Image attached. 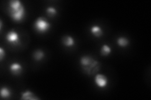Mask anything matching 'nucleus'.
I'll list each match as a JSON object with an SVG mask.
<instances>
[{
	"label": "nucleus",
	"instance_id": "14",
	"mask_svg": "<svg viewBox=\"0 0 151 100\" xmlns=\"http://www.w3.org/2000/svg\"><path fill=\"white\" fill-rule=\"evenodd\" d=\"M46 11H47V13L48 14L49 16H55L57 14V13H58L57 9L52 6H50L47 8L46 9Z\"/></svg>",
	"mask_w": 151,
	"mask_h": 100
},
{
	"label": "nucleus",
	"instance_id": "7",
	"mask_svg": "<svg viewBox=\"0 0 151 100\" xmlns=\"http://www.w3.org/2000/svg\"><path fill=\"white\" fill-rule=\"evenodd\" d=\"M21 99H31V100H39V98L32 91L27 90L22 94Z\"/></svg>",
	"mask_w": 151,
	"mask_h": 100
},
{
	"label": "nucleus",
	"instance_id": "13",
	"mask_svg": "<svg viewBox=\"0 0 151 100\" xmlns=\"http://www.w3.org/2000/svg\"><path fill=\"white\" fill-rule=\"evenodd\" d=\"M11 96L10 89L7 87H3L1 89V96L3 98H7Z\"/></svg>",
	"mask_w": 151,
	"mask_h": 100
},
{
	"label": "nucleus",
	"instance_id": "5",
	"mask_svg": "<svg viewBox=\"0 0 151 100\" xmlns=\"http://www.w3.org/2000/svg\"><path fill=\"white\" fill-rule=\"evenodd\" d=\"M94 82H95L97 87L103 88L106 87L108 84V78L104 74H98L94 77Z\"/></svg>",
	"mask_w": 151,
	"mask_h": 100
},
{
	"label": "nucleus",
	"instance_id": "15",
	"mask_svg": "<svg viewBox=\"0 0 151 100\" xmlns=\"http://www.w3.org/2000/svg\"><path fill=\"white\" fill-rule=\"evenodd\" d=\"M4 56H5V52L2 48H0V60H2Z\"/></svg>",
	"mask_w": 151,
	"mask_h": 100
},
{
	"label": "nucleus",
	"instance_id": "6",
	"mask_svg": "<svg viewBox=\"0 0 151 100\" xmlns=\"http://www.w3.org/2000/svg\"><path fill=\"white\" fill-rule=\"evenodd\" d=\"M9 70L12 74L15 75L20 74L22 72L23 68L22 66L18 63H13L9 66Z\"/></svg>",
	"mask_w": 151,
	"mask_h": 100
},
{
	"label": "nucleus",
	"instance_id": "10",
	"mask_svg": "<svg viewBox=\"0 0 151 100\" xmlns=\"http://www.w3.org/2000/svg\"><path fill=\"white\" fill-rule=\"evenodd\" d=\"M45 56V54L43 51L40 50H37L34 52V54H33V56H34V58L36 61H40L42 59L44 58Z\"/></svg>",
	"mask_w": 151,
	"mask_h": 100
},
{
	"label": "nucleus",
	"instance_id": "1",
	"mask_svg": "<svg viewBox=\"0 0 151 100\" xmlns=\"http://www.w3.org/2000/svg\"><path fill=\"white\" fill-rule=\"evenodd\" d=\"M9 16L15 21H21L25 16V9L19 0H12L9 2Z\"/></svg>",
	"mask_w": 151,
	"mask_h": 100
},
{
	"label": "nucleus",
	"instance_id": "9",
	"mask_svg": "<svg viewBox=\"0 0 151 100\" xmlns=\"http://www.w3.org/2000/svg\"><path fill=\"white\" fill-rule=\"evenodd\" d=\"M63 43L64 46L66 47H71L73 46L75 42L73 38L70 36L66 35L64 36L63 38Z\"/></svg>",
	"mask_w": 151,
	"mask_h": 100
},
{
	"label": "nucleus",
	"instance_id": "3",
	"mask_svg": "<svg viewBox=\"0 0 151 100\" xmlns=\"http://www.w3.org/2000/svg\"><path fill=\"white\" fill-rule=\"evenodd\" d=\"M34 27L38 32L44 33L49 31L51 27V25L50 23L47 21L45 18L44 17H40L37 18L35 21Z\"/></svg>",
	"mask_w": 151,
	"mask_h": 100
},
{
	"label": "nucleus",
	"instance_id": "2",
	"mask_svg": "<svg viewBox=\"0 0 151 100\" xmlns=\"http://www.w3.org/2000/svg\"><path fill=\"white\" fill-rule=\"evenodd\" d=\"M83 70L86 71L88 74H93L95 73L100 68L98 61L94 60L91 57L84 56L80 60Z\"/></svg>",
	"mask_w": 151,
	"mask_h": 100
},
{
	"label": "nucleus",
	"instance_id": "11",
	"mask_svg": "<svg viewBox=\"0 0 151 100\" xmlns=\"http://www.w3.org/2000/svg\"><path fill=\"white\" fill-rule=\"evenodd\" d=\"M117 43L121 47H126L129 44V41L127 38L120 37L117 40Z\"/></svg>",
	"mask_w": 151,
	"mask_h": 100
},
{
	"label": "nucleus",
	"instance_id": "4",
	"mask_svg": "<svg viewBox=\"0 0 151 100\" xmlns=\"http://www.w3.org/2000/svg\"><path fill=\"white\" fill-rule=\"evenodd\" d=\"M6 41L13 45H18L20 43V36L18 33L15 30L9 31L6 36Z\"/></svg>",
	"mask_w": 151,
	"mask_h": 100
},
{
	"label": "nucleus",
	"instance_id": "12",
	"mask_svg": "<svg viewBox=\"0 0 151 100\" xmlns=\"http://www.w3.org/2000/svg\"><path fill=\"white\" fill-rule=\"evenodd\" d=\"M111 48L107 45H103L101 48V54L103 56H108L111 53Z\"/></svg>",
	"mask_w": 151,
	"mask_h": 100
},
{
	"label": "nucleus",
	"instance_id": "8",
	"mask_svg": "<svg viewBox=\"0 0 151 100\" xmlns=\"http://www.w3.org/2000/svg\"><path fill=\"white\" fill-rule=\"evenodd\" d=\"M90 30H91V33H92V35L97 38L101 36L103 34V31L102 28L98 25L93 26Z\"/></svg>",
	"mask_w": 151,
	"mask_h": 100
}]
</instances>
